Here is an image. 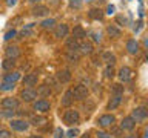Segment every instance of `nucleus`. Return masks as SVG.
<instances>
[{
	"mask_svg": "<svg viewBox=\"0 0 148 138\" xmlns=\"http://www.w3.org/2000/svg\"><path fill=\"white\" fill-rule=\"evenodd\" d=\"M79 120H80V115H79V112L76 109H68L65 110L63 114V121L68 124V126H73V124H77Z\"/></svg>",
	"mask_w": 148,
	"mask_h": 138,
	"instance_id": "nucleus-1",
	"label": "nucleus"
},
{
	"mask_svg": "<svg viewBox=\"0 0 148 138\" xmlns=\"http://www.w3.org/2000/svg\"><path fill=\"white\" fill-rule=\"evenodd\" d=\"M73 92V98L74 100H79V101H82V100H85L88 94H90V91H88V87L85 85H77V86H74V89L71 91Z\"/></svg>",
	"mask_w": 148,
	"mask_h": 138,
	"instance_id": "nucleus-2",
	"label": "nucleus"
},
{
	"mask_svg": "<svg viewBox=\"0 0 148 138\" xmlns=\"http://www.w3.org/2000/svg\"><path fill=\"white\" fill-rule=\"evenodd\" d=\"M114 123H116V117L113 114H103V115H100L99 118H97V124H99L100 127H111V126H114Z\"/></svg>",
	"mask_w": 148,
	"mask_h": 138,
	"instance_id": "nucleus-3",
	"label": "nucleus"
},
{
	"mask_svg": "<svg viewBox=\"0 0 148 138\" xmlns=\"http://www.w3.org/2000/svg\"><path fill=\"white\" fill-rule=\"evenodd\" d=\"M9 127L16 132H25L29 127V123L25 121V120H11L9 121Z\"/></svg>",
	"mask_w": 148,
	"mask_h": 138,
	"instance_id": "nucleus-4",
	"label": "nucleus"
},
{
	"mask_svg": "<svg viewBox=\"0 0 148 138\" xmlns=\"http://www.w3.org/2000/svg\"><path fill=\"white\" fill-rule=\"evenodd\" d=\"M3 109H9V110H16L18 109V106H20V101L17 98H14V97H6V98L2 100V103H0Z\"/></svg>",
	"mask_w": 148,
	"mask_h": 138,
	"instance_id": "nucleus-5",
	"label": "nucleus"
},
{
	"mask_svg": "<svg viewBox=\"0 0 148 138\" xmlns=\"http://www.w3.org/2000/svg\"><path fill=\"white\" fill-rule=\"evenodd\" d=\"M20 98L25 101V103H32V101L37 98V92H36V89H32V87H25V89L20 92Z\"/></svg>",
	"mask_w": 148,
	"mask_h": 138,
	"instance_id": "nucleus-6",
	"label": "nucleus"
},
{
	"mask_svg": "<svg viewBox=\"0 0 148 138\" xmlns=\"http://www.w3.org/2000/svg\"><path fill=\"white\" fill-rule=\"evenodd\" d=\"M32 109L37 110V112H42V114H45V112H48V110L51 109V103L48 100H45V98H42V100H37L32 103Z\"/></svg>",
	"mask_w": 148,
	"mask_h": 138,
	"instance_id": "nucleus-7",
	"label": "nucleus"
},
{
	"mask_svg": "<svg viewBox=\"0 0 148 138\" xmlns=\"http://www.w3.org/2000/svg\"><path fill=\"white\" fill-rule=\"evenodd\" d=\"M147 109L143 108V106H140V108H136V109H133V114H131V117L134 118V121L136 123H142V121H145L147 120Z\"/></svg>",
	"mask_w": 148,
	"mask_h": 138,
	"instance_id": "nucleus-8",
	"label": "nucleus"
},
{
	"mask_svg": "<svg viewBox=\"0 0 148 138\" xmlns=\"http://www.w3.org/2000/svg\"><path fill=\"white\" fill-rule=\"evenodd\" d=\"M69 34V26L62 23V25H57L54 28V37L56 39H65V37H68Z\"/></svg>",
	"mask_w": 148,
	"mask_h": 138,
	"instance_id": "nucleus-9",
	"label": "nucleus"
},
{
	"mask_svg": "<svg viewBox=\"0 0 148 138\" xmlns=\"http://www.w3.org/2000/svg\"><path fill=\"white\" fill-rule=\"evenodd\" d=\"M117 77H119V80L122 81V83H127V81L131 80V77H133V71H131V69H130L128 66H123V68H120V69H119Z\"/></svg>",
	"mask_w": 148,
	"mask_h": 138,
	"instance_id": "nucleus-10",
	"label": "nucleus"
},
{
	"mask_svg": "<svg viewBox=\"0 0 148 138\" xmlns=\"http://www.w3.org/2000/svg\"><path fill=\"white\" fill-rule=\"evenodd\" d=\"M37 81H39V75H37V74H26V75L22 78L23 86H26V87L36 86V85H37Z\"/></svg>",
	"mask_w": 148,
	"mask_h": 138,
	"instance_id": "nucleus-11",
	"label": "nucleus"
},
{
	"mask_svg": "<svg viewBox=\"0 0 148 138\" xmlns=\"http://www.w3.org/2000/svg\"><path fill=\"white\" fill-rule=\"evenodd\" d=\"M136 127V121H134V118L130 115V117H125L122 120V123H120V129L122 131H133V129Z\"/></svg>",
	"mask_w": 148,
	"mask_h": 138,
	"instance_id": "nucleus-12",
	"label": "nucleus"
},
{
	"mask_svg": "<svg viewBox=\"0 0 148 138\" xmlns=\"http://www.w3.org/2000/svg\"><path fill=\"white\" fill-rule=\"evenodd\" d=\"M120 103H122V95H113L110 98L108 101V104H106V109L108 110H114V109H117Z\"/></svg>",
	"mask_w": 148,
	"mask_h": 138,
	"instance_id": "nucleus-13",
	"label": "nucleus"
},
{
	"mask_svg": "<svg viewBox=\"0 0 148 138\" xmlns=\"http://www.w3.org/2000/svg\"><path fill=\"white\" fill-rule=\"evenodd\" d=\"M56 77H57L60 85H62V83H68L69 80H71V71H69V69H62V71L57 72Z\"/></svg>",
	"mask_w": 148,
	"mask_h": 138,
	"instance_id": "nucleus-14",
	"label": "nucleus"
},
{
	"mask_svg": "<svg viewBox=\"0 0 148 138\" xmlns=\"http://www.w3.org/2000/svg\"><path fill=\"white\" fill-rule=\"evenodd\" d=\"M5 54H6V58H14V60H16L18 55H20V48L16 46V45L8 46L6 51H5Z\"/></svg>",
	"mask_w": 148,
	"mask_h": 138,
	"instance_id": "nucleus-15",
	"label": "nucleus"
},
{
	"mask_svg": "<svg viewBox=\"0 0 148 138\" xmlns=\"http://www.w3.org/2000/svg\"><path fill=\"white\" fill-rule=\"evenodd\" d=\"M37 95L39 97H42V98H48V97L53 94V89L48 86V85H40L39 87H37Z\"/></svg>",
	"mask_w": 148,
	"mask_h": 138,
	"instance_id": "nucleus-16",
	"label": "nucleus"
},
{
	"mask_svg": "<svg viewBox=\"0 0 148 138\" xmlns=\"http://www.w3.org/2000/svg\"><path fill=\"white\" fill-rule=\"evenodd\" d=\"M31 12H32V16H36V17H43L49 12V9H48V6H45V5H37V6L32 8Z\"/></svg>",
	"mask_w": 148,
	"mask_h": 138,
	"instance_id": "nucleus-17",
	"label": "nucleus"
},
{
	"mask_svg": "<svg viewBox=\"0 0 148 138\" xmlns=\"http://www.w3.org/2000/svg\"><path fill=\"white\" fill-rule=\"evenodd\" d=\"M73 37L76 40H83L86 37V32H85V29H83V26H80V25H76L73 28Z\"/></svg>",
	"mask_w": 148,
	"mask_h": 138,
	"instance_id": "nucleus-18",
	"label": "nucleus"
},
{
	"mask_svg": "<svg viewBox=\"0 0 148 138\" xmlns=\"http://www.w3.org/2000/svg\"><path fill=\"white\" fill-rule=\"evenodd\" d=\"M88 17H90L91 20H102V18H103V11H102L100 8H91L90 11H88Z\"/></svg>",
	"mask_w": 148,
	"mask_h": 138,
	"instance_id": "nucleus-19",
	"label": "nucleus"
},
{
	"mask_svg": "<svg viewBox=\"0 0 148 138\" xmlns=\"http://www.w3.org/2000/svg\"><path fill=\"white\" fill-rule=\"evenodd\" d=\"M60 103H62V106L63 108H69V106H71L73 103H74V98H73V92L71 91H66L63 94V97H62V101H60Z\"/></svg>",
	"mask_w": 148,
	"mask_h": 138,
	"instance_id": "nucleus-20",
	"label": "nucleus"
},
{
	"mask_svg": "<svg viewBox=\"0 0 148 138\" xmlns=\"http://www.w3.org/2000/svg\"><path fill=\"white\" fill-rule=\"evenodd\" d=\"M127 51L131 55H136L137 52H139V43L134 39H131V40H128L127 41Z\"/></svg>",
	"mask_w": 148,
	"mask_h": 138,
	"instance_id": "nucleus-21",
	"label": "nucleus"
},
{
	"mask_svg": "<svg viewBox=\"0 0 148 138\" xmlns=\"http://www.w3.org/2000/svg\"><path fill=\"white\" fill-rule=\"evenodd\" d=\"M106 34H108L110 37H113V39H117V37L122 35V31H120V28H119V26L110 25L108 28H106Z\"/></svg>",
	"mask_w": 148,
	"mask_h": 138,
	"instance_id": "nucleus-22",
	"label": "nucleus"
},
{
	"mask_svg": "<svg viewBox=\"0 0 148 138\" xmlns=\"http://www.w3.org/2000/svg\"><path fill=\"white\" fill-rule=\"evenodd\" d=\"M79 49H80V52L85 54V55L92 54V45L90 41H82V43H79Z\"/></svg>",
	"mask_w": 148,
	"mask_h": 138,
	"instance_id": "nucleus-23",
	"label": "nucleus"
},
{
	"mask_svg": "<svg viewBox=\"0 0 148 138\" xmlns=\"http://www.w3.org/2000/svg\"><path fill=\"white\" fill-rule=\"evenodd\" d=\"M48 120H46L45 117H42V115H32V117L29 118V123L32 124V126H42V124H45Z\"/></svg>",
	"mask_w": 148,
	"mask_h": 138,
	"instance_id": "nucleus-24",
	"label": "nucleus"
},
{
	"mask_svg": "<svg viewBox=\"0 0 148 138\" xmlns=\"http://www.w3.org/2000/svg\"><path fill=\"white\" fill-rule=\"evenodd\" d=\"M66 49H68V52H71V51H79V40H76L74 37H69L66 40Z\"/></svg>",
	"mask_w": 148,
	"mask_h": 138,
	"instance_id": "nucleus-25",
	"label": "nucleus"
},
{
	"mask_svg": "<svg viewBox=\"0 0 148 138\" xmlns=\"http://www.w3.org/2000/svg\"><path fill=\"white\" fill-rule=\"evenodd\" d=\"M2 68L5 71H12V69L16 68V60L14 58H5L3 63H2Z\"/></svg>",
	"mask_w": 148,
	"mask_h": 138,
	"instance_id": "nucleus-26",
	"label": "nucleus"
},
{
	"mask_svg": "<svg viewBox=\"0 0 148 138\" xmlns=\"http://www.w3.org/2000/svg\"><path fill=\"white\" fill-rule=\"evenodd\" d=\"M17 80H20V74H18L17 71H11L9 74H6V75H5V80H3V81H11V83H16Z\"/></svg>",
	"mask_w": 148,
	"mask_h": 138,
	"instance_id": "nucleus-27",
	"label": "nucleus"
},
{
	"mask_svg": "<svg viewBox=\"0 0 148 138\" xmlns=\"http://www.w3.org/2000/svg\"><path fill=\"white\" fill-rule=\"evenodd\" d=\"M102 60H103L106 64H114V63H116V55L106 51V52L102 54Z\"/></svg>",
	"mask_w": 148,
	"mask_h": 138,
	"instance_id": "nucleus-28",
	"label": "nucleus"
},
{
	"mask_svg": "<svg viewBox=\"0 0 148 138\" xmlns=\"http://www.w3.org/2000/svg\"><path fill=\"white\" fill-rule=\"evenodd\" d=\"M111 94L113 95H122L123 94V86L120 83H114L111 85Z\"/></svg>",
	"mask_w": 148,
	"mask_h": 138,
	"instance_id": "nucleus-29",
	"label": "nucleus"
},
{
	"mask_svg": "<svg viewBox=\"0 0 148 138\" xmlns=\"http://www.w3.org/2000/svg\"><path fill=\"white\" fill-rule=\"evenodd\" d=\"M14 87H16V83L3 81L2 85H0V91H3V92H9V91H14Z\"/></svg>",
	"mask_w": 148,
	"mask_h": 138,
	"instance_id": "nucleus-30",
	"label": "nucleus"
},
{
	"mask_svg": "<svg viewBox=\"0 0 148 138\" xmlns=\"http://www.w3.org/2000/svg\"><path fill=\"white\" fill-rule=\"evenodd\" d=\"M54 25H56V20H54V18H46V20H43V22L40 23V26L43 28V29H53Z\"/></svg>",
	"mask_w": 148,
	"mask_h": 138,
	"instance_id": "nucleus-31",
	"label": "nucleus"
},
{
	"mask_svg": "<svg viewBox=\"0 0 148 138\" xmlns=\"http://www.w3.org/2000/svg\"><path fill=\"white\" fill-rule=\"evenodd\" d=\"M114 75H116V71H114L113 64H108V66L105 68V77H106V78H110V80H111V78H113Z\"/></svg>",
	"mask_w": 148,
	"mask_h": 138,
	"instance_id": "nucleus-32",
	"label": "nucleus"
},
{
	"mask_svg": "<svg viewBox=\"0 0 148 138\" xmlns=\"http://www.w3.org/2000/svg\"><path fill=\"white\" fill-rule=\"evenodd\" d=\"M68 60L71 63H77L79 62V54L77 51H71V52H68Z\"/></svg>",
	"mask_w": 148,
	"mask_h": 138,
	"instance_id": "nucleus-33",
	"label": "nucleus"
},
{
	"mask_svg": "<svg viewBox=\"0 0 148 138\" xmlns=\"http://www.w3.org/2000/svg\"><path fill=\"white\" fill-rule=\"evenodd\" d=\"M32 26H34V25H32V23H31V25H28L26 28H23V31L20 32V37H28V35H32Z\"/></svg>",
	"mask_w": 148,
	"mask_h": 138,
	"instance_id": "nucleus-34",
	"label": "nucleus"
},
{
	"mask_svg": "<svg viewBox=\"0 0 148 138\" xmlns=\"http://www.w3.org/2000/svg\"><path fill=\"white\" fill-rule=\"evenodd\" d=\"M68 5H69V8H73V9H80L82 8V0H69Z\"/></svg>",
	"mask_w": 148,
	"mask_h": 138,
	"instance_id": "nucleus-35",
	"label": "nucleus"
},
{
	"mask_svg": "<svg viewBox=\"0 0 148 138\" xmlns=\"http://www.w3.org/2000/svg\"><path fill=\"white\" fill-rule=\"evenodd\" d=\"M54 138H65V132L62 127H56L54 129Z\"/></svg>",
	"mask_w": 148,
	"mask_h": 138,
	"instance_id": "nucleus-36",
	"label": "nucleus"
},
{
	"mask_svg": "<svg viewBox=\"0 0 148 138\" xmlns=\"http://www.w3.org/2000/svg\"><path fill=\"white\" fill-rule=\"evenodd\" d=\"M16 35H17L16 29H9V31L6 32V34H5V37H3V39H5V40H11V39H14Z\"/></svg>",
	"mask_w": 148,
	"mask_h": 138,
	"instance_id": "nucleus-37",
	"label": "nucleus"
},
{
	"mask_svg": "<svg viewBox=\"0 0 148 138\" xmlns=\"http://www.w3.org/2000/svg\"><path fill=\"white\" fill-rule=\"evenodd\" d=\"M116 22H117L119 25H123V26L128 25V18L125 16H117V17H116Z\"/></svg>",
	"mask_w": 148,
	"mask_h": 138,
	"instance_id": "nucleus-38",
	"label": "nucleus"
},
{
	"mask_svg": "<svg viewBox=\"0 0 148 138\" xmlns=\"http://www.w3.org/2000/svg\"><path fill=\"white\" fill-rule=\"evenodd\" d=\"M77 135H79V129H71V131H68V133H66L68 138H74Z\"/></svg>",
	"mask_w": 148,
	"mask_h": 138,
	"instance_id": "nucleus-39",
	"label": "nucleus"
},
{
	"mask_svg": "<svg viewBox=\"0 0 148 138\" xmlns=\"http://www.w3.org/2000/svg\"><path fill=\"white\" fill-rule=\"evenodd\" d=\"M0 138H11V133H9V131H3V129H0Z\"/></svg>",
	"mask_w": 148,
	"mask_h": 138,
	"instance_id": "nucleus-40",
	"label": "nucleus"
},
{
	"mask_svg": "<svg viewBox=\"0 0 148 138\" xmlns=\"http://www.w3.org/2000/svg\"><path fill=\"white\" fill-rule=\"evenodd\" d=\"M97 138H111V135L106 133V132H103V131H99L97 132Z\"/></svg>",
	"mask_w": 148,
	"mask_h": 138,
	"instance_id": "nucleus-41",
	"label": "nucleus"
},
{
	"mask_svg": "<svg viewBox=\"0 0 148 138\" xmlns=\"http://www.w3.org/2000/svg\"><path fill=\"white\" fill-rule=\"evenodd\" d=\"M114 11H116V6L114 5H108V8H106V14H114Z\"/></svg>",
	"mask_w": 148,
	"mask_h": 138,
	"instance_id": "nucleus-42",
	"label": "nucleus"
},
{
	"mask_svg": "<svg viewBox=\"0 0 148 138\" xmlns=\"http://www.w3.org/2000/svg\"><path fill=\"white\" fill-rule=\"evenodd\" d=\"M91 37H92V40H94V41H97V43H99V41L102 40V39H100V34H97V32H92Z\"/></svg>",
	"mask_w": 148,
	"mask_h": 138,
	"instance_id": "nucleus-43",
	"label": "nucleus"
},
{
	"mask_svg": "<svg viewBox=\"0 0 148 138\" xmlns=\"http://www.w3.org/2000/svg\"><path fill=\"white\" fill-rule=\"evenodd\" d=\"M111 133H113V135H116V137H120L122 129H120V127H116V129H113V132H111Z\"/></svg>",
	"mask_w": 148,
	"mask_h": 138,
	"instance_id": "nucleus-44",
	"label": "nucleus"
},
{
	"mask_svg": "<svg viewBox=\"0 0 148 138\" xmlns=\"http://www.w3.org/2000/svg\"><path fill=\"white\" fill-rule=\"evenodd\" d=\"M142 26H143V23H142V22H137V28H134V32L137 34V32L142 29Z\"/></svg>",
	"mask_w": 148,
	"mask_h": 138,
	"instance_id": "nucleus-45",
	"label": "nucleus"
},
{
	"mask_svg": "<svg viewBox=\"0 0 148 138\" xmlns=\"http://www.w3.org/2000/svg\"><path fill=\"white\" fill-rule=\"evenodd\" d=\"M16 3H17V0H6V5H8V6H14Z\"/></svg>",
	"mask_w": 148,
	"mask_h": 138,
	"instance_id": "nucleus-46",
	"label": "nucleus"
},
{
	"mask_svg": "<svg viewBox=\"0 0 148 138\" xmlns=\"http://www.w3.org/2000/svg\"><path fill=\"white\" fill-rule=\"evenodd\" d=\"M5 117H11V115H14V110H9V112H3Z\"/></svg>",
	"mask_w": 148,
	"mask_h": 138,
	"instance_id": "nucleus-47",
	"label": "nucleus"
},
{
	"mask_svg": "<svg viewBox=\"0 0 148 138\" xmlns=\"http://www.w3.org/2000/svg\"><path fill=\"white\" fill-rule=\"evenodd\" d=\"M29 138H43V137H42V135H31Z\"/></svg>",
	"mask_w": 148,
	"mask_h": 138,
	"instance_id": "nucleus-48",
	"label": "nucleus"
},
{
	"mask_svg": "<svg viewBox=\"0 0 148 138\" xmlns=\"http://www.w3.org/2000/svg\"><path fill=\"white\" fill-rule=\"evenodd\" d=\"M28 2H29V3H39L40 0H28Z\"/></svg>",
	"mask_w": 148,
	"mask_h": 138,
	"instance_id": "nucleus-49",
	"label": "nucleus"
},
{
	"mask_svg": "<svg viewBox=\"0 0 148 138\" xmlns=\"http://www.w3.org/2000/svg\"><path fill=\"white\" fill-rule=\"evenodd\" d=\"M82 138H90V135H88V133H85V135H82Z\"/></svg>",
	"mask_w": 148,
	"mask_h": 138,
	"instance_id": "nucleus-50",
	"label": "nucleus"
},
{
	"mask_svg": "<svg viewBox=\"0 0 148 138\" xmlns=\"http://www.w3.org/2000/svg\"><path fill=\"white\" fill-rule=\"evenodd\" d=\"M86 2H88V3H91V2H94V0H86Z\"/></svg>",
	"mask_w": 148,
	"mask_h": 138,
	"instance_id": "nucleus-51",
	"label": "nucleus"
},
{
	"mask_svg": "<svg viewBox=\"0 0 148 138\" xmlns=\"http://www.w3.org/2000/svg\"><path fill=\"white\" fill-rule=\"evenodd\" d=\"M117 138H120V137H117Z\"/></svg>",
	"mask_w": 148,
	"mask_h": 138,
	"instance_id": "nucleus-52",
	"label": "nucleus"
}]
</instances>
